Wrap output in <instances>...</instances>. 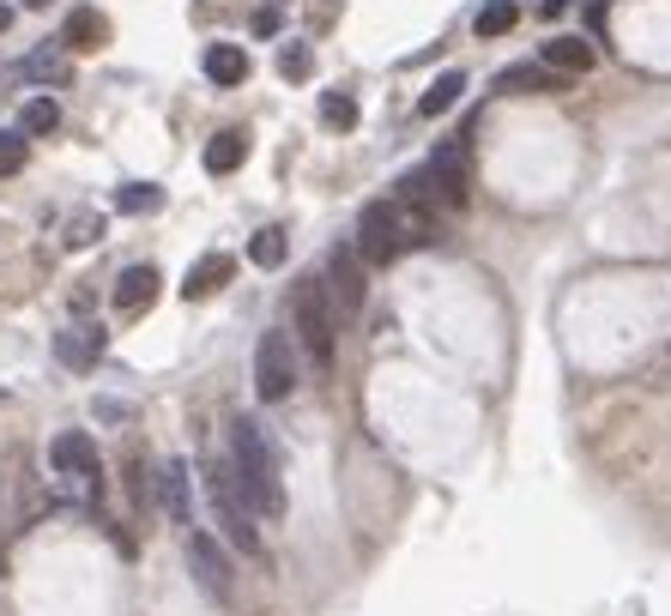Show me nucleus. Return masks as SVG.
Listing matches in <instances>:
<instances>
[{
  "mask_svg": "<svg viewBox=\"0 0 671 616\" xmlns=\"http://www.w3.org/2000/svg\"><path fill=\"white\" fill-rule=\"evenodd\" d=\"M116 206L121 212H158L164 206V188L158 182H121L116 188Z\"/></svg>",
  "mask_w": 671,
  "mask_h": 616,
  "instance_id": "23",
  "label": "nucleus"
},
{
  "mask_svg": "<svg viewBox=\"0 0 671 616\" xmlns=\"http://www.w3.org/2000/svg\"><path fill=\"white\" fill-rule=\"evenodd\" d=\"M249 261L254 266H278V261H285V230H273V224L254 230V237H249Z\"/></svg>",
  "mask_w": 671,
  "mask_h": 616,
  "instance_id": "25",
  "label": "nucleus"
},
{
  "mask_svg": "<svg viewBox=\"0 0 671 616\" xmlns=\"http://www.w3.org/2000/svg\"><path fill=\"white\" fill-rule=\"evenodd\" d=\"M460 97H466V73H460V67H447L442 80H435L430 92L418 97V116H423V121H435V116H447V109L460 104Z\"/></svg>",
  "mask_w": 671,
  "mask_h": 616,
  "instance_id": "19",
  "label": "nucleus"
},
{
  "mask_svg": "<svg viewBox=\"0 0 671 616\" xmlns=\"http://www.w3.org/2000/svg\"><path fill=\"white\" fill-rule=\"evenodd\" d=\"M278 73H285V80H309V73H315L309 43H285V49H278Z\"/></svg>",
  "mask_w": 671,
  "mask_h": 616,
  "instance_id": "27",
  "label": "nucleus"
},
{
  "mask_svg": "<svg viewBox=\"0 0 671 616\" xmlns=\"http://www.w3.org/2000/svg\"><path fill=\"white\" fill-rule=\"evenodd\" d=\"M321 285H327L333 321H339V327H351V321L363 315V297H369L363 261H357V249H351V242H339V249H327V273H321Z\"/></svg>",
  "mask_w": 671,
  "mask_h": 616,
  "instance_id": "7",
  "label": "nucleus"
},
{
  "mask_svg": "<svg viewBox=\"0 0 671 616\" xmlns=\"http://www.w3.org/2000/svg\"><path fill=\"white\" fill-rule=\"evenodd\" d=\"M19 80H55V85H61L67 80V55H55V49L25 55V61H19Z\"/></svg>",
  "mask_w": 671,
  "mask_h": 616,
  "instance_id": "24",
  "label": "nucleus"
},
{
  "mask_svg": "<svg viewBox=\"0 0 671 616\" xmlns=\"http://www.w3.org/2000/svg\"><path fill=\"white\" fill-rule=\"evenodd\" d=\"M128 496H133V508H152V502L164 496V490H158V472H152L140 454L128 459Z\"/></svg>",
  "mask_w": 671,
  "mask_h": 616,
  "instance_id": "22",
  "label": "nucleus"
},
{
  "mask_svg": "<svg viewBox=\"0 0 671 616\" xmlns=\"http://www.w3.org/2000/svg\"><path fill=\"white\" fill-rule=\"evenodd\" d=\"M290 327H297V345L315 369H333V345H339V321H333V302H327V285L315 278H297L290 290Z\"/></svg>",
  "mask_w": 671,
  "mask_h": 616,
  "instance_id": "2",
  "label": "nucleus"
},
{
  "mask_svg": "<svg viewBox=\"0 0 671 616\" xmlns=\"http://www.w3.org/2000/svg\"><path fill=\"white\" fill-rule=\"evenodd\" d=\"M206 80L218 85V92L249 85V55H242L237 43H212V49H206Z\"/></svg>",
  "mask_w": 671,
  "mask_h": 616,
  "instance_id": "13",
  "label": "nucleus"
},
{
  "mask_svg": "<svg viewBox=\"0 0 671 616\" xmlns=\"http://www.w3.org/2000/svg\"><path fill=\"white\" fill-rule=\"evenodd\" d=\"M67 49H104V37H109V19L97 13V7H73V13H67Z\"/></svg>",
  "mask_w": 671,
  "mask_h": 616,
  "instance_id": "17",
  "label": "nucleus"
},
{
  "mask_svg": "<svg viewBox=\"0 0 671 616\" xmlns=\"http://www.w3.org/2000/svg\"><path fill=\"white\" fill-rule=\"evenodd\" d=\"M514 25H520V7H514V0H484L472 19V37H508Z\"/></svg>",
  "mask_w": 671,
  "mask_h": 616,
  "instance_id": "20",
  "label": "nucleus"
},
{
  "mask_svg": "<svg viewBox=\"0 0 671 616\" xmlns=\"http://www.w3.org/2000/svg\"><path fill=\"white\" fill-rule=\"evenodd\" d=\"M188 478H194V466H188L182 454H176V459H164V466H158L164 508H170V520H176V526H188V532H194V484H188Z\"/></svg>",
  "mask_w": 671,
  "mask_h": 616,
  "instance_id": "11",
  "label": "nucleus"
},
{
  "mask_svg": "<svg viewBox=\"0 0 671 616\" xmlns=\"http://www.w3.org/2000/svg\"><path fill=\"white\" fill-rule=\"evenodd\" d=\"M254 37H278V13H273V7H261V13H254Z\"/></svg>",
  "mask_w": 671,
  "mask_h": 616,
  "instance_id": "30",
  "label": "nucleus"
},
{
  "mask_svg": "<svg viewBox=\"0 0 671 616\" xmlns=\"http://www.w3.org/2000/svg\"><path fill=\"white\" fill-rule=\"evenodd\" d=\"M357 261L363 266H394L399 254L411 249L406 242V212L394 206V200H369L363 212H357Z\"/></svg>",
  "mask_w": 671,
  "mask_h": 616,
  "instance_id": "4",
  "label": "nucleus"
},
{
  "mask_svg": "<svg viewBox=\"0 0 671 616\" xmlns=\"http://www.w3.org/2000/svg\"><path fill=\"white\" fill-rule=\"evenodd\" d=\"M19 7H31V13H37V7H49V0H19Z\"/></svg>",
  "mask_w": 671,
  "mask_h": 616,
  "instance_id": "33",
  "label": "nucleus"
},
{
  "mask_svg": "<svg viewBox=\"0 0 671 616\" xmlns=\"http://www.w3.org/2000/svg\"><path fill=\"white\" fill-rule=\"evenodd\" d=\"M237 273V261L230 254H206L200 266H188V278H182V297L188 302H200V297H212V290H224V278Z\"/></svg>",
  "mask_w": 671,
  "mask_h": 616,
  "instance_id": "16",
  "label": "nucleus"
},
{
  "mask_svg": "<svg viewBox=\"0 0 671 616\" xmlns=\"http://www.w3.org/2000/svg\"><path fill=\"white\" fill-rule=\"evenodd\" d=\"M104 230H109V224L97 218V212H80V218L67 224V249H92V242L104 237Z\"/></svg>",
  "mask_w": 671,
  "mask_h": 616,
  "instance_id": "29",
  "label": "nucleus"
},
{
  "mask_svg": "<svg viewBox=\"0 0 671 616\" xmlns=\"http://www.w3.org/2000/svg\"><path fill=\"white\" fill-rule=\"evenodd\" d=\"M502 92H568V85L575 80H563V73H551V67H532V61H520V67H508V73H502Z\"/></svg>",
  "mask_w": 671,
  "mask_h": 616,
  "instance_id": "18",
  "label": "nucleus"
},
{
  "mask_svg": "<svg viewBox=\"0 0 671 616\" xmlns=\"http://www.w3.org/2000/svg\"><path fill=\"white\" fill-rule=\"evenodd\" d=\"M158 302V266H128L116 285V309L121 315H140V309H152Z\"/></svg>",
  "mask_w": 671,
  "mask_h": 616,
  "instance_id": "14",
  "label": "nucleus"
},
{
  "mask_svg": "<svg viewBox=\"0 0 671 616\" xmlns=\"http://www.w3.org/2000/svg\"><path fill=\"white\" fill-rule=\"evenodd\" d=\"M55 128H61V104H55V97H31V104L19 109V133H25V140L55 133Z\"/></svg>",
  "mask_w": 671,
  "mask_h": 616,
  "instance_id": "21",
  "label": "nucleus"
},
{
  "mask_svg": "<svg viewBox=\"0 0 671 616\" xmlns=\"http://www.w3.org/2000/svg\"><path fill=\"white\" fill-rule=\"evenodd\" d=\"M25 158H31V140H25V133H0V176H19V170H25Z\"/></svg>",
  "mask_w": 671,
  "mask_h": 616,
  "instance_id": "28",
  "label": "nucleus"
},
{
  "mask_svg": "<svg viewBox=\"0 0 671 616\" xmlns=\"http://www.w3.org/2000/svg\"><path fill=\"white\" fill-rule=\"evenodd\" d=\"M109 351V327L104 321H73V327L55 333V357L67 369H97V357Z\"/></svg>",
  "mask_w": 671,
  "mask_h": 616,
  "instance_id": "10",
  "label": "nucleus"
},
{
  "mask_svg": "<svg viewBox=\"0 0 671 616\" xmlns=\"http://www.w3.org/2000/svg\"><path fill=\"white\" fill-rule=\"evenodd\" d=\"M254 394L266 399V406H278V399L297 394V351H290V333H261V345H254Z\"/></svg>",
  "mask_w": 671,
  "mask_h": 616,
  "instance_id": "8",
  "label": "nucleus"
},
{
  "mask_svg": "<svg viewBox=\"0 0 671 616\" xmlns=\"http://www.w3.org/2000/svg\"><path fill=\"white\" fill-rule=\"evenodd\" d=\"M321 121H327L333 133H351L357 128V104L345 92H327V97H321Z\"/></svg>",
  "mask_w": 671,
  "mask_h": 616,
  "instance_id": "26",
  "label": "nucleus"
},
{
  "mask_svg": "<svg viewBox=\"0 0 671 616\" xmlns=\"http://www.w3.org/2000/svg\"><path fill=\"white\" fill-rule=\"evenodd\" d=\"M423 182H430V194H435V206L442 212H460L466 206V194H472V140H447V145H435L430 152V164H423Z\"/></svg>",
  "mask_w": 671,
  "mask_h": 616,
  "instance_id": "5",
  "label": "nucleus"
},
{
  "mask_svg": "<svg viewBox=\"0 0 671 616\" xmlns=\"http://www.w3.org/2000/svg\"><path fill=\"white\" fill-rule=\"evenodd\" d=\"M266 7H278V0H266Z\"/></svg>",
  "mask_w": 671,
  "mask_h": 616,
  "instance_id": "34",
  "label": "nucleus"
},
{
  "mask_svg": "<svg viewBox=\"0 0 671 616\" xmlns=\"http://www.w3.org/2000/svg\"><path fill=\"white\" fill-rule=\"evenodd\" d=\"M556 13H568V0H544V19H556Z\"/></svg>",
  "mask_w": 671,
  "mask_h": 616,
  "instance_id": "31",
  "label": "nucleus"
},
{
  "mask_svg": "<svg viewBox=\"0 0 671 616\" xmlns=\"http://www.w3.org/2000/svg\"><path fill=\"white\" fill-rule=\"evenodd\" d=\"M182 556H188V575H194V587L206 592L212 604H230V592H237V568H230V551H224L212 532H188L182 538Z\"/></svg>",
  "mask_w": 671,
  "mask_h": 616,
  "instance_id": "6",
  "label": "nucleus"
},
{
  "mask_svg": "<svg viewBox=\"0 0 671 616\" xmlns=\"http://www.w3.org/2000/svg\"><path fill=\"white\" fill-rule=\"evenodd\" d=\"M592 61H599V49H592L587 37H551V43H544V67H551V73H563V80L592 73Z\"/></svg>",
  "mask_w": 671,
  "mask_h": 616,
  "instance_id": "12",
  "label": "nucleus"
},
{
  "mask_svg": "<svg viewBox=\"0 0 671 616\" xmlns=\"http://www.w3.org/2000/svg\"><path fill=\"white\" fill-rule=\"evenodd\" d=\"M7 25H13V7H7V0H0V31H7Z\"/></svg>",
  "mask_w": 671,
  "mask_h": 616,
  "instance_id": "32",
  "label": "nucleus"
},
{
  "mask_svg": "<svg viewBox=\"0 0 671 616\" xmlns=\"http://www.w3.org/2000/svg\"><path fill=\"white\" fill-rule=\"evenodd\" d=\"M49 472L67 478V484H85L92 496H104V459H97V442L85 430H61L49 442Z\"/></svg>",
  "mask_w": 671,
  "mask_h": 616,
  "instance_id": "9",
  "label": "nucleus"
},
{
  "mask_svg": "<svg viewBox=\"0 0 671 616\" xmlns=\"http://www.w3.org/2000/svg\"><path fill=\"white\" fill-rule=\"evenodd\" d=\"M206 496H212V514H218V532L237 544V551H261V526H254V508L249 496L237 490V472H230V459H212L206 466Z\"/></svg>",
  "mask_w": 671,
  "mask_h": 616,
  "instance_id": "3",
  "label": "nucleus"
},
{
  "mask_svg": "<svg viewBox=\"0 0 671 616\" xmlns=\"http://www.w3.org/2000/svg\"><path fill=\"white\" fill-rule=\"evenodd\" d=\"M242 158H249V133H242V128H218V133L206 140V170H212V176L242 170Z\"/></svg>",
  "mask_w": 671,
  "mask_h": 616,
  "instance_id": "15",
  "label": "nucleus"
},
{
  "mask_svg": "<svg viewBox=\"0 0 671 616\" xmlns=\"http://www.w3.org/2000/svg\"><path fill=\"white\" fill-rule=\"evenodd\" d=\"M230 472H237V490L249 496V508L261 520H278L285 514V478H278V454L266 442L261 418H237L230 423Z\"/></svg>",
  "mask_w": 671,
  "mask_h": 616,
  "instance_id": "1",
  "label": "nucleus"
}]
</instances>
